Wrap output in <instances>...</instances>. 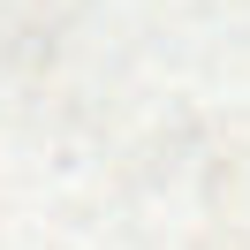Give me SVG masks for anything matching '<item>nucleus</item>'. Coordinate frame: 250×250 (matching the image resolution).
<instances>
[]
</instances>
